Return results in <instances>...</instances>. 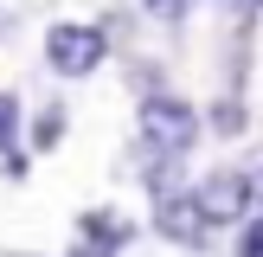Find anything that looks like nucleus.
<instances>
[{"instance_id": "nucleus-3", "label": "nucleus", "mask_w": 263, "mask_h": 257, "mask_svg": "<svg viewBox=\"0 0 263 257\" xmlns=\"http://www.w3.org/2000/svg\"><path fill=\"white\" fill-rule=\"evenodd\" d=\"M13 122H20V103H13V97H0V148L13 141Z\"/></svg>"}, {"instance_id": "nucleus-2", "label": "nucleus", "mask_w": 263, "mask_h": 257, "mask_svg": "<svg viewBox=\"0 0 263 257\" xmlns=\"http://www.w3.org/2000/svg\"><path fill=\"white\" fill-rule=\"evenodd\" d=\"M141 128H148L154 141H167V148H180V141H193V109H186V103H174V97H148Z\"/></svg>"}, {"instance_id": "nucleus-4", "label": "nucleus", "mask_w": 263, "mask_h": 257, "mask_svg": "<svg viewBox=\"0 0 263 257\" xmlns=\"http://www.w3.org/2000/svg\"><path fill=\"white\" fill-rule=\"evenodd\" d=\"M154 13H161V20H180V13H193V0H148Z\"/></svg>"}, {"instance_id": "nucleus-1", "label": "nucleus", "mask_w": 263, "mask_h": 257, "mask_svg": "<svg viewBox=\"0 0 263 257\" xmlns=\"http://www.w3.org/2000/svg\"><path fill=\"white\" fill-rule=\"evenodd\" d=\"M45 64H51L58 77L97 71V64H103V32H97V26H77V20L51 26V32H45Z\"/></svg>"}]
</instances>
